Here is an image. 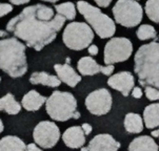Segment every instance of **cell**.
I'll list each match as a JSON object with an SVG mask.
<instances>
[{
  "mask_svg": "<svg viewBox=\"0 0 159 151\" xmlns=\"http://www.w3.org/2000/svg\"><path fill=\"white\" fill-rule=\"evenodd\" d=\"M7 32L5 31H2V29H0V37H7Z\"/></svg>",
  "mask_w": 159,
  "mask_h": 151,
  "instance_id": "cell-36",
  "label": "cell"
},
{
  "mask_svg": "<svg viewBox=\"0 0 159 151\" xmlns=\"http://www.w3.org/2000/svg\"><path fill=\"white\" fill-rule=\"evenodd\" d=\"M3 131V123H2L1 119H0V133Z\"/></svg>",
  "mask_w": 159,
  "mask_h": 151,
  "instance_id": "cell-37",
  "label": "cell"
},
{
  "mask_svg": "<svg viewBox=\"0 0 159 151\" xmlns=\"http://www.w3.org/2000/svg\"><path fill=\"white\" fill-rule=\"evenodd\" d=\"M107 85L115 90H118L125 97L131 93V90L135 86V79L130 71H120L111 76L107 80Z\"/></svg>",
  "mask_w": 159,
  "mask_h": 151,
  "instance_id": "cell-11",
  "label": "cell"
},
{
  "mask_svg": "<svg viewBox=\"0 0 159 151\" xmlns=\"http://www.w3.org/2000/svg\"><path fill=\"white\" fill-rule=\"evenodd\" d=\"M133 53V44L128 38H112L104 46L103 60L106 64H115L125 62Z\"/></svg>",
  "mask_w": 159,
  "mask_h": 151,
  "instance_id": "cell-8",
  "label": "cell"
},
{
  "mask_svg": "<svg viewBox=\"0 0 159 151\" xmlns=\"http://www.w3.org/2000/svg\"><path fill=\"white\" fill-rule=\"evenodd\" d=\"M45 110L51 119L66 122L71 119L78 120L80 113L77 110V101L69 91L56 90L45 101Z\"/></svg>",
  "mask_w": 159,
  "mask_h": 151,
  "instance_id": "cell-4",
  "label": "cell"
},
{
  "mask_svg": "<svg viewBox=\"0 0 159 151\" xmlns=\"http://www.w3.org/2000/svg\"><path fill=\"white\" fill-rule=\"evenodd\" d=\"M26 148H28V151H43L42 149H40L39 147H37L36 144H29Z\"/></svg>",
  "mask_w": 159,
  "mask_h": 151,
  "instance_id": "cell-34",
  "label": "cell"
},
{
  "mask_svg": "<svg viewBox=\"0 0 159 151\" xmlns=\"http://www.w3.org/2000/svg\"><path fill=\"white\" fill-rule=\"evenodd\" d=\"M25 45L15 37L0 40V69L12 78H19L28 71Z\"/></svg>",
  "mask_w": 159,
  "mask_h": 151,
  "instance_id": "cell-3",
  "label": "cell"
},
{
  "mask_svg": "<svg viewBox=\"0 0 159 151\" xmlns=\"http://www.w3.org/2000/svg\"><path fill=\"white\" fill-rule=\"evenodd\" d=\"M143 121L148 129H154L159 126V105L150 104L143 110Z\"/></svg>",
  "mask_w": 159,
  "mask_h": 151,
  "instance_id": "cell-19",
  "label": "cell"
},
{
  "mask_svg": "<svg viewBox=\"0 0 159 151\" xmlns=\"http://www.w3.org/2000/svg\"><path fill=\"white\" fill-rule=\"evenodd\" d=\"M54 69L57 74L58 79L70 87H76V85L81 81V76L78 75L75 69L68 63L55 64Z\"/></svg>",
  "mask_w": 159,
  "mask_h": 151,
  "instance_id": "cell-13",
  "label": "cell"
},
{
  "mask_svg": "<svg viewBox=\"0 0 159 151\" xmlns=\"http://www.w3.org/2000/svg\"><path fill=\"white\" fill-rule=\"evenodd\" d=\"M62 141L69 148L78 149L85 144V136L81 126H72L62 134Z\"/></svg>",
  "mask_w": 159,
  "mask_h": 151,
  "instance_id": "cell-14",
  "label": "cell"
},
{
  "mask_svg": "<svg viewBox=\"0 0 159 151\" xmlns=\"http://www.w3.org/2000/svg\"><path fill=\"white\" fill-rule=\"evenodd\" d=\"M151 136H152L153 137H158L159 136V130H158V128L151 132Z\"/></svg>",
  "mask_w": 159,
  "mask_h": 151,
  "instance_id": "cell-35",
  "label": "cell"
},
{
  "mask_svg": "<svg viewBox=\"0 0 159 151\" xmlns=\"http://www.w3.org/2000/svg\"><path fill=\"white\" fill-rule=\"evenodd\" d=\"M158 145L149 136L136 137L129 145V151H158Z\"/></svg>",
  "mask_w": 159,
  "mask_h": 151,
  "instance_id": "cell-16",
  "label": "cell"
},
{
  "mask_svg": "<svg viewBox=\"0 0 159 151\" xmlns=\"http://www.w3.org/2000/svg\"><path fill=\"white\" fill-rule=\"evenodd\" d=\"M60 130L54 122L42 121L37 124L33 131L35 144L39 145L43 149H51L55 146L60 139Z\"/></svg>",
  "mask_w": 159,
  "mask_h": 151,
  "instance_id": "cell-9",
  "label": "cell"
},
{
  "mask_svg": "<svg viewBox=\"0 0 159 151\" xmlns=\"http://www.w3.org/2000/svg\"><path fill=\"white\" fill-rule=\"evenodd\" d=\"M21 110V104L16 101L12 93H7L0 98V111H4L9 114H17Z\"/></svg>",
  "mask_w": 159,
  "mask_h": 151,
  "instance_id": "cell-22",
  "label": "cell"
},
{
  "mask_svg": "<svg viewBox=\"0 0 159 151\" xmlns=\"http://www.w3.org/2000/svg\"><path fill=\"white\" fill-rule=\"evenodd\" d=\"M158 57L159 45L156 41L142 45L136 52L134 71L138 76L140 85L159 87Z\"/></svg>",
  "mask_w": 159,
  "mask_h": 151,
  "instance_id": "cell-2",
  "label": "cell"
},
{
  "mask_svg": "<svg viewBox=\"0 0 159 151\" xmlns=\"http://www.w3.org/2000/svg\"><path fill=\"white\" fill-rule=\"evenodd\" d=\"M0 82H1V77H0Z\"/></svg>",
  "mask_w": 159,
  "mask_h": 151,
  "instance_id": "cell-40",
  "label": "cell"
},
{
  "mask_svg": "<svg viewBox=\"0 0 159 151\" xmlns=\"http://www.w3.org/2000/svg\"><path fill=\"white\" fill-rule=\"evenodd\" d=\"M77 68L82 76H95L100 72V64L91 57H82L78 61Z\"/></svg>",
  "mask_w": 159,
  "mask_h": 151,
  "instance_id": "cell-18",
  "label": "cell"
},
{
  "mask_svg": "<svg viewBox=\"0 0 159 151\" xmlns=\"http://www.w3.org/2000/svg\"><path fill=\"white\" fill-rule=\"evenodd\" d=\"M144 93H145V97H147L150 101H157L159 99L158 88L153 87V86H144Z\"/></svg>",
  "mask_w": 159,
  "mask_h": 151,
  "instance_id": "cell-26",
  "label": "cell"
},
{
  "mask_svg": "<svg viewBox=\"0 0 159 151\" xmlns=\"http://www.w3.org/2000/svg\"><path fill=\"white\" fill-rule=\"evenodd\" d=\"M94 39V32L91 26L83 22H71L66 26L62 34V41L66 47L73 50L87 48Z\"/></svg>",
  "mask_w": 159,
  "mask_h": 151,
  "instance_id": "cell-6",
  "label": "cell"
},
{
  "mask_svg": "<svg viewBox=\"0 0 159 151\" xmlns=\"http://www.w3.org/2000/svg\"><path fill=\"white\" fill-rule=\"evenodd\" d=\"M47 98L41 96L38 91L30 90L28 93L24 94L22 98V107L28 111H37L42 107V105L45 103Z\"/></svg>",
  "mask_w": 159,
  "mask_h": 151,
  "instance_id": "cell-15",
  "label": "cell"
},
{
  "mask_svg": "<svg viewBox=\"0 0 159 151\" xmlns=\"http://www.w3.org/2000/svg\"><path fill=\"white\" fill-rule=\"evenodd\" d=\"M85 107L92 114L103 115L112 108V96L106 88L94 90L85 99Z\"/></svg>",
  "mask_w": 159,
  "mask_h": 151,
  "instance_id": "cell-10",
  "label": "cell"
},
{
  "mask_svg": "<svg viewBox=\"0 0 159 151\" xmlns=\"http://www.w3.org/2000/svg\"><path fill=\"white\" fill-rule=\"evenodd\" d=\"M30 82L34 85H43L48 87H58L61 84V81L58 77L50 75L45 71H36L33 72L30 78Z\"/></svg>",
  "mask_w": 159,
  "mask_h": 151,
  "instance_id": "cell-17",
  "label": "cell"
},
{
  "mask_svg": "<svg viewBox=\"0 0 159 151\" xmlns=\"http://www.w3.org/2000/svg\"><path fill=\"white\" fill-rule=\"evenodd\" d=\"M112 12L116 22L125 28H135L143 16L141 5L135 0H118Z\"/></svg>",
  "mask_w": 159,
  "mask_h": 151,
  "instance_id": "cell-7",
  "label": "cell"
},
{
  "mask_svg": "<svg viewBox=\"0 0 159 151\" xmlns=\"http://www.w3.org/2000/svg\"><path fill=\"white\" fill-rule=\"evenodd\" d=\"M54 9L58 13V15L62 16L64 19L73 20L76 18V6L73 2H64V3L56 4Z\"/></svg>",
  "mask_w": 159,
  "mask_h": 151,
  "instance_id": "cell-23",
  "label": "cell"
},
{
  "mask_svg": "<svg viewBox=\"0 0 159 151\" xmlns=\"http://www.w3.org/2000/svg\"><path fill=\"white\" fill-rule=\"evenodd\" d=\"M88 52L90 54L91 56H96L98 54L99 50H98V46L95 44H92V45H89L88 46Z\"/></svg>",
  "mask_w": 159,
  "mask_h": 151,
  "instance_id": "cell-30",
  "label": "cell"
},
{
  "mask_svg": "<svg viewBox=\"0 0 159 151\" xmlns=\"http://www.w3.org/2000/svg\"><path fill=\"white\" fill-rule=\"evenodd\" d=\"M120 143L113 137L111 134L102 133L94 136L89 143L88 151H118Z\"/></svg>",
  "mask_w": 159,
  "mask_h": 151,
  "instance_id": "cell-12",
  "label": "cell"
},
{
  "mask_svg": "<svg viewBox=\"0 0 159 151\" xmlns=\"http://www.w3.org/2000/svg\"><path fill=\"white\" fill-rule=\"evenodd\" d=\"M0 151H28V148L19 137L7 136L0 140Z\"/></svg>",
  "mask_w": 159,
  "mask_h": 151,
  "instance_id": "cell-20",
  "label": "cell"
},
{
  "mask_svg": "<svg viewBox=\"0 0 159 151\" xmlns=\"http://www.w3.org/2000/svg\"><path fill=\"white\" fill-rule=\"evenodd\" d=\"M66 19L56 15L52 7L35 4L25 7L7 22V31L26 43V46L41 50L52 43L64 25Z\"/></svg>",
  "mask_w": 159,
  "mask_h": 151,
  "instance_id": "cell-1",
  "label": "cell"
},
{
  "mask_svg": "<svg viewBox=\"0 0 159 151\" xmlns=\"http://www.w3.org/2000/svg\"><path fill=\"white\" fill-rule=\"evenodd\" d=\"M81 129L83 131V133H84V136H89V134L91 133L92 130H93V128H92V126L90 125V124L88 123H84L81 125Z\"/></svg>",
  "mask_w": 159,
  "mask_h": 151,
  "instance_id": "cell-31",
  "label": "cell"
},
{
  "mask_svg": "<svg viewBox=\"0 0 159 151\" xmlns=\"http://www.w3.org/2000/svg\"><path fill=\"white\" fill-rule=\"evenodd\" d=\"M77 10L81 14L87 22L92 26L101 39L111 38L116 33V25L112 18L103 14L101 10L90 4L84 0H79L76 4Z\"/></svg>",
  "mask_w": 159,
  "mask_h": 151,
  "instance_id": "cell-5",
  "label": "cell"
},
{
  "mask_svg": "<svg viewBox=\"0 0 159 151\" xmlns=\"http://www.w3.org/2000/svg\"><path fill=\"white\" fill-rule=\"evenodd\" d=\"M70 61H71V59H70V58L66 59V63H68V64H70Z\"/></svg>",
  "mask_w": 159,
  "mask_h": 151,
  "instance_id": "cell-39",
  "label": "cell"
},
{
  "mask_svg": "<svg viewBox=\"0 0 159 151\" xmlns=\"http://www.w3.org/2000/svg\"><path fill=\"white\" fill-rule=\"evenodd\" d=\"M131 93H132V96L134 97L135 99H140L142 97V90H141V88L140 87H133V89L131 90Z\"/></svg>",
  "mask_w": 159,
  "mask_h": 151,
  "instance_id": "cell-29",
  "label": "cell"
},
{
  "mask_svg": "<svg viewBox=\"0 0 159 151\" xmlns=\"http://www.w3.org/2000/svg\"><path fill=\"white\" fill-rule=\"evenodd\" d=\"M42 1H47V2H51V3H55V2H57L58 0H42Z\"/></svg>",
  "mask_w": 159,
  "mask_h": 151,
  "instance_id": "cell-38",
  "label": "cell"
},
{
  "mask_svg": "<svg viewBox=\"0 0 159 151\" xmlns=\"http://www.w3.org/2000/svg\"><path fill=\"white\" fill-rule=\"evenodd\" d=\"M125 128L129 133H140L143 130V121L138 113L130 112L125 118Z\"/></svg>",
  "mask_w": 159,
  "mask_h": 151,
  "instance_id": "cell-21",
  "label": "cell"
},
{
  "mask_svg": "<svg viewBox=\"0 0 159 151\" xmlns=\"http://www.w3.org/2000/svg\"><path fill=\"white\" fill-rule=\"evenodd\" d=\"M94 1H95L96 3L98 4V6H100V7H107L110 4H111L112 0H94Z\"/></svg>",
  "mask_w": 159,
  "mask_h": 151,
  "instance_id": "cell-32",
  "label": "cell"
},
{
  "mask_svg": "<svg viewBox=\"0 0 159 151\" xmlns=\"http://www.w3.org/2000/svg\"><path fill=\"white\" fill-rule=\"evenodd\" d=\"M136 35L139 40L145 41V40L154 39V38L157 37V32L154 28V26L150 25V24H142L137 29Z\"/></svg>",
  "mask_w": 159,
  "mask_h": 151,
  "instance_id": "cell-24",
  "label": "cell"
},
{
  "mask_svg": "<svg viewBox=\"0 0 159 151\" xmlns=\"http://www.w3.org/2000/svg\"><path fill=\"white\" fill-rule=\"evenodd\" d=\"M10 1H11V3L14 5H21V4L29 3L31 0H10Z\"/></svg>",
  "mask_w": 159,
  "mask_h": 151,
  "instance_id": "cell-33",
  "label": "cell"
},
{
  "mask_svg": "<svg viewBox=\"0 0 159 151\" xmlns=\"http://www.w3.org/2000/svg\"><path fill=\"white\" fill-rule=\"evenodd\" d=\"M159 0H148L145 3V14L151 20L155 23L159 22V10H158Z\"/></svg>",
  "mask_w": 159,
  "mask_h": 151,
  "instance_id": "cell-25",
  "label": "cell"
},
{
  "mask_svg": "<svg viewBox=\"0 0 159 151\" xmlns=\"http://www.w3.org/2000/svg\"><path fill=\"white\" fill-rule=\"evenodd\" d=\"M13 11V5L10 3H1L0 2V18L10 14Z\"/></svg>",
  "mask_w": 159,
  "mask_h": 151,
  "instance_id": "cell-27",
  "label": "cell"
},
{
  "mask_svg": "<svg viewBox=\"0 0 159 151\" xmlns=\"http://www.w3.org/2000/svg\"><path fill=\"white\" fill-rule=\"evenodd\" d=\"M114 64H107L106 66L100 65V72L106 76H111L114 71Z\"/></svg>",
  "mask_w": 159,
  "mask_h": 151,
  "instance_id": "cell-28",
  "label": "cell"
}]
</instances>
